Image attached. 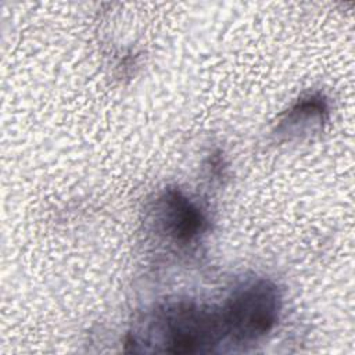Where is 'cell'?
Here are the masks:
<instances>
[{"label": "cell", "instance_id": "1", "mask_svg": "<svg viewBox=\"0 0 355 355\" xmlns=\"http://www.w3.org/2000/svg\"><path fill=\"white\" fill-rule=\"evenodd\" d=\"M225 338L220 309L194 301H176L157 308L128 345L139 352H211Z\"/></svg>", "mask_w": 355, "mask_h": 355}, {"label": "cell", "instance_id": "2", "mask_svg": "<svg viewBox=\"0 0 355 355\" xmlns=\"http://www.w3.org/2000/svg\"><path fill=\"white\" fill-rule=\"evenodd\" d=\"M282 295L268 279H257L236 288L220 308L225 338L237 345L252 344L277 324Z\"/></svg>", "mask_w": 355, "mask_h": 355}, {"label": "cell", "instance_id": "3", "mask_svg": "<svg viewBox=\"0 0 355 355\" xmlns=\"http://www.w3.org/2000/svg\"><path fill=\"white\" fill-rule=\"evenodd\" d=\"M158 219L164 233L180 244L196 241L208 227L204 211L176 189H168L158 198Z\"/></svg>", "mask_w": 355, "mask_h": 355}]
</instances>
